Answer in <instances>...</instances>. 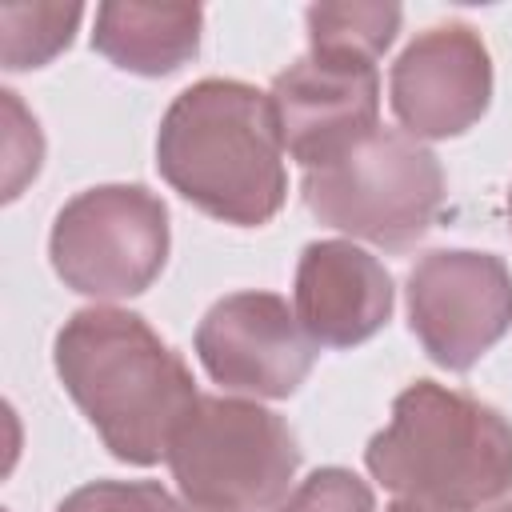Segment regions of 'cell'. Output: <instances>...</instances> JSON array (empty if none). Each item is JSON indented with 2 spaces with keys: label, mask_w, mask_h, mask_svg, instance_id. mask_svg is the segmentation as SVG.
I'll return each instance as SVG.
<instances>
[{
  "label": "cell",
  "mask_w": 512,
  "mask_h": 512,
  "mask_svg": "<svg viewBox=\"0 0 512 512\" xmlns=\"http://www.w3.org/2000/svg\"><path fill=\"white\" fill-rule=\"evenodd\" d=\"M368 472L404 500L472 512L512 488V420L456 388L416 380L364 448Z\"/></svg>",
  "instance_id": "3957f363"
},
{
  "label": "cell",
  "mask_w": 512,
  "mask_h": 512,
  "mask_svg": "<svg viewBox=\"0 0 512 512\" xmlns=\"http://www.w3.org/2000/svg\"><path fill=\"white\" fill-rule=\"evenodd\" d=\"M276 512H376V496L348 468H316Z\"/></svg>",
  "instance_id": "2e32d148"
},
{
  "label": "cell",
  "mask_w": 512,
  "mask_h": 512,
  "mask_svg": "<svg viewBox=\"0 0 512 512\" xmlns=\"http://www.w3.org/2000/svg\"><path fill=\"white\" fill-rule=\"evenodd\" d=\"M388 512H448V508H436V504H424V500H404V496H396V500L388 504Z\"/></svg>",
  "instance_id": "e0dca14e"
},
{
  "label": "cell",
  "mask_w": 512,
  "mask_h": 512,
  "mask_svg": "<svg viewBox=\"0 0 512 512\" xmlns=\"http://www.w3.org/2000/svg\"><path fill=\"white\" fill-rule=\"evenodd\" d=\"M388 100L400 128L416 140L468 132L492 104V56L472 24L424 28L388 72Z\"/></svg>",
  "instance_id": "30bf717a"
},
{
  "label": "cell",
  "mask_w": 512,
  "mask_h": 512,
  "mask_svg": "<svg viewBox=\"0 0 512 512\" xmlns=\"http://www.w3.org/2000/svg\"><path fill=\"white\" fill-rule=\"evenodd\" d=\"M80 4H0V56L8 72L44 68L76 36Z\"/></svg>",
  "instance_id": "4fadbf2b"
},
{
  "label": "cell",
  "mask_w": 512,
  "mask_h": 512,
  "mask_svg": "<svg viewBox=\"0 0 512 512\" xmlns=\"http://www.w3.org/2000/svg\"><path fill=\"white\" fill-rule=\"evenodd\" d=\"M168 204L144 184H96L52 220L48 256L64 288L128 300L152 288L168 260Z\"/></svg>",
  "instance_id": "8992f818"
},
{
  "label": "cell",
  "mask_w": 512,
  "mask_h": 512,
  "mask_svg": "<svg viewBox=\"0 0 512 512\" xmlns=\"http://www.w3.org/2000/svg\"><path fill=\"white\" fill-rule=\"evenodd\" d=\"M52 360L104 448L136 468L168 460L176 428L200 400L180 352L124 308L72 312L56 332Z\"/></svg>",
  "instance_id": "6da1fadb"
},
{
  "label": "cell",
  "mask_w": 512,
  "mask_h": 512,
  "mask_svg": "<svg viewBox=\"0 0 512 512\" xmlns=\"http://www.w3.org/2000/svg\"><path fill=\"white\" fill-rule=\"evenodd\" d=\"M168 468L204 512H276L300 468L292 428L256 400L200 396L172 436Z\"/></svg>",
  "instance_id": "277c9868"
},
{
  "label": "cell",
  "mask_w": 512,
  "mask_h": 512,
  "mask_svg": "<svg viewBox=\"0 0 512 512\" xmlns=\"http://www.w3.org/2000/svg\"><path fill=\"white\" fill-rule=\"evenodd\" d=\"M272 112L284 152L308 172L324 168L380 128L376 60L312 52L272 80Z\"/></svg>",
  "instance_id": "9c48e42d"
},
{
  "label": "cell",
  "mask_w": 512,
  "mask_h": 512,
  "mask_svg": "<svg viewBox=\"0 0 512 512\" xmlns=\"http://www.w3.org/2000/svg\"><path fill=\"white\" fill-rule=\"evenodd\" d=\"M156 172L212 220L268 224L288 196L284 140L268 92L224 76L188 84L160 120Z\"/></svg>",
  "instance_id": "7a4b0ae2"
},
{
  "label": "cell",
  "mask_w": 512,
  "mask_h": 512,
  "mask_svg": "<svg viewBox=\"0 0 512 512\" xmlns=\"http://www.w3.org/2000/svg\"><path fill=\"white\" fill-rule=\"evenodd\" d=\"M196 356L224 392L284 400L308 380L316 340L284 296L232 292L204 312L196 328Z\"/></svg>",
  "instance_id": "ba28073f"
},
{
  "label": "cell",
  "mask_w": 512,
  "mask_h": 512,
  "mask_svg": "<svg viewBox=\"0 0 512 512\" xmlns=\"http://www.w3.org/2000/svg\"><path fill=\"white\" fill-rule=\"evenodd\" d=\"M296 320L316 348H356L392 316L388 268L352 240H312L296 264Z\"/></svg>",
  "instance_id": "8fae6325"
},
{
  "label": "cell",
  "mask_w": 512,
  "mask_h": 512,
  "mask_svg": "<svg viewBox=\"0 0 512 512\" xmlns=\"http://www.w3.org/2000/svg\"><path fill=\"white\" fill-rule=\"evenodd\" d=\"M484 512H512V504H496V508H484Z\"/></svg>",
  "instance_id": "ac0fdd59"
},
{
  "label": "cell",
  "mask_w": 512,
  "mask_h": 512,
  "mask_svg": "<svg viewBox=\"0 0 512 512\" xmlns=\"http://www.w3.org/2000/svg\"><path fill=\"white\" fill-rule=\"evenodd\" d=\"M400 16L396 4H312L308 44L312 52L380 60L400 32Z\"/></svg>",
  "instance_id": "5bb4252c"
},
{
  "label": "cell",
  "mask_w": 512,
  "mask_h": 512,
  "mask_svg": "<svg viewBox=\"0 0 512 512\" xmlns=\"http://www.w3.org/2000/svg\"><path fill=\"white\" fill-rule=\"evenodd\" d=\"M408 324L432 364L468 372L512 328V272L492 252L436 248L408 272Z\"/></svg>",
  "instance_id": "52a82bcc"
},
{
  "label": "cell",
  "mask_w": 512,
  "mask_h": 512,
  "mask_svg": "<svg viewBox=\"0 0 512 512\" xmlns=\"http://www.w3.org/2000/svg\"><path fill=\"white\" fill-rule=\"evenodd\" d=\"M56 512H204L156 480H92L68 492Z\"/></svg>",
  "instance_id": "9a60e30c"
},
{
  "label": "cell",
  "mask_w": 512,
  "mask_h": 512,
  "mask_svg": "<svg viewBox=\"0 0 512 512\" xmlns=\"http://www.w3.org/2000/svg\"><path fill=\"white\" fill-rule=\"evenodd\" d=\"M508 220H512V192H508Z\"/></svg>",
  "instance_id": "d6986e66"
},
{
  "label": "cell",
  "mask_w": 512,
  "mask_h": 512,
  "mask_svg": "<svg viewBox=\"0 0 512 512\" xmlns=\"http://www.w3.org/2000/svg\"><path fill=\"white\" fill-rule=\"evenodd\" d=\"M204 8L196 4H136L108 0L96 8L92 48L120 72L172 76L200 52Z\"/></svg>",
  "instance_id": "7c38bea8"
},
{
  "label": "cell",
  "mask_w": 512,
  "mask_h": 512,
  "mask_svg": "<svg viewBox=\"0 0 512 512\" xmlns=\"http://www.w3.org/2000/svg\"><path fill=\"white\" fill-rule=\"evenodd\" d=\"M300 196L320 224L404 252L436 224L444 208V172L416 136L376 128L332 164L308 168Z\"/></svg>",
  "instance_id": "5b68a950"
}]
</instances>
